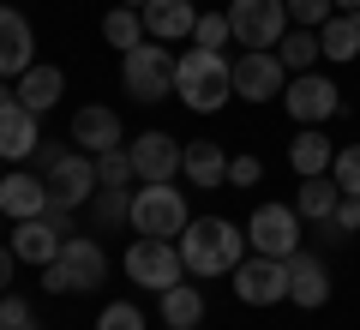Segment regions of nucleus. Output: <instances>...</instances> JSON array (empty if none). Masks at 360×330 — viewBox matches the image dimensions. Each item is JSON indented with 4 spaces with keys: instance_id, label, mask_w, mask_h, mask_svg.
Returning a JSON list of instances; mask_svg holds the SVG:
<instances>
[{
    "instance_id": "obj_1",
    "label": "nucleus",
    "mask_w": 360,
    "mask_h": 330,
    "mask_svg": "<svg viewBox=\"0 0 360 330\" xmlns=\"http://www.w3.org/2000/svg\"><path fill=\"white\" fill-rule=\"evenodd\" d=\"M174 246L186 258V277H234V265L246 258V229L229 216H193Z\"/></svg>"
},
{
    "instance_id": "obj_2",
    "label": "nucleus",
    "mask_w": 360,
    "mask_h": 330,
    "mask_svg": "<svg viewBox=\"0 0 360 330\" xmlns=\"http://www.w3.org/2000/svg\"><path fill=\"white\" fill-rule=\"evenodd\" d=\"M174 96L193 115H217L222 102L234 96V61H222L217 49H186L174 61Z\"/></svg>"
},
{
    "instance_id": "obj_3",
    "label": "nucleus",
    "mask_w": 360,
    "mask_h": 330,
    "mask_svg": "<svg viewBox=\"0 0 360 330\" xmlns=\"http://www.w3.org/2000/svg\"><path fill=\"white\" fill-rule=\"evenodd\" d=\"M186 222H193V210H186V192H174V180H139V192H132V234L180 241Z\"/></svg>"
},
{
    "instance_id": "obj_4",
    "label": "nucleus",
    "mask_w": 360,
    "mask_h": 330,
    "mask_svg": "<svg viewBox=\"0 0 360 330\" xmlns=\"http://www.w3.org/2000/svg\"><path fill=\"white\" fill-rule=\"evenodd\" d=\"M108 282V258L96 241H84V234H66L60 258H49L42 265V288L49 294H90Z\"/></svg>"
},
{
    "instance_id": "obj_5",
    "label": "nucleus",
    "mask_w": 360,
    "mask_h": 330,
    "mask_svg": "<svg viewBox=\"0 0 360 330\" xmlns=\"http://www.w3.org/2000/svg\"><path fill=\"white\" fill-rule=\"evenodd\" d=\"M120 84H127L132 102H162V96H174V54H168L156 37H144L139 49L120 54Z\"/></svg>"
},
{
    "instance_id": "obj_6",
    "label": "nucleus",
    "mask_w": 360,
    "mask_h": 330,
    "mask_svg": "<svg viewBox=\"0 0 360 330\" xmlns=\"http://www.w3.org/2000/svg\"><path fill=\"white\" fill-rule=\"evenodd\" d=\"M127 277L139 282V288H150V294H162V288H174V282H186V258H180V246L174 241H132L127 246Z\"/></svg>"
},
{
    "instance_id": "obj_7",
    "label": "nucleus",
    "mask_w": 360,
    "mask_h": 330,
    "mask_svg": "<svg viewBox=\"0 0 360 330\" xmlns=\"http://www.w3.org/2000/svg\"><path fill=\"white\" fill-rule=\"evenodd\" d=\"M229 30L240 49H276L288 30V6L283 0H229Z\"/></svg>"
},
{
    "instance_id": "obj_8",
    "label": "nucleus",
    "mask_w": 360,
    "mask_h": 330,
    "mask_svg": "<svg viewBox=\"0 0 360 330\" xmlns=\"http://www.w3.org/2000/svg\"><path fill=\"white\" fill-rule=\"evenodd\" d=\"M283 108L295 115V127H319V120L342 115V90H336V78H324V72H295L283 84Z\"/></svg>"
},
{
    "instance_id": "obj_9",
    "label": "nucleus",
    "mask_w": 360,
    "mask_h": 330,
    "mask_svg": "<svg viewBox=\"0 0 360 330\" xmlns=\"http://www.w3.org/2000/svg\"><path fill=\"white\" fill-rule=\"evenodd\" d=\"M246 246L270 258H295L300 253V210L295 204H258L246 222Z\"/></svg>"
},
{
    "instance_id": "obj_10",
    "label": "nucleus",
    "mask_w": 360,
    "mask_h": 330,
    "mask_svg": "<svg viewBox=\"0 0 360 330\" xmlns=\"http://www.w3.org/2000/svg\"><path fill=\"white\" fill-rule=\"evenodd\" d=\"M234 294L246 306H276L288 300V258H270V253H252L234 265Z\"/></svg>"
},
{
    "instance_id": "obj_11",
    "label": "nucleus",
    "mask_w": 360,
    "mask_h": 330,
    "mask_svg": "<svg viewBox=\"0 0 360 330\" xmlns=\"http://www.w3.org/2000/svg\"><path fill=\"white\" fill-rule=\"evenodd\" d=\"M283 84H288V66L276 61V49H240V61H234V96L270 102V96H283Z\"/></svg>"
},
{
    "instance_id": "obj_12",
    "label": "nucleus",
    "mask_w": 360,
    "mask_h": 330,
    "mask_svg": "<svg viewBox=\"0 0 360 330\" xmlns=\"http://www.w3.org/2000/svg\"><path fill=\"white\" fill-rule=\"evenodd\" d=\"M42 180H49V198L54 204L78 210V204H90V192H96V156H90V151H66Z\"/></svg>"
},
{
    "instance_id": "obj_13",
    "label": "nucleus",
    "mask_w": 360,
    "mask_h": 330,
    "mask_svg": "<svg viewBox=\"0 0 360 330\" xmlns=\"http://www.w3.org/2000/svg\"><path fill=\"white\" fill-rule=\"evenodd\" d=\"M37 66V37H30V18L0 6V78H25Z\"/></svg>"
},
{
    "instance_id": "obj_14",
    "label": "nucleus",
    "mask_w": 360,
    "mask_h": 330,
    "mask_svg": "<svg viewBox=\"0 0 360 330\" xmlns=\"http://www.w3.org/2000/svg\"><path fill=\"white\" fill-rule=\"evenodd\" d=\"M127 151H132L139 180H174V174H180V156H186V144L168 139V132H139Z\"/></svg>"
},
{
    "instance_id": "obj_15",
    "label": "nucleus",
    "mask_w": 360,
    "mask_h": 330,
    "mask_svg": "<svg viewBox=\"0 0 360 330\" xmlns=\"http://www.w3.org/2000/svg\"><path fill=\"white\" fill-rule=\"evenodd\" d=\"M42 210H49V180L42 174H25V168L0 174V216L30 222V216H42Z\"/></svg>"
},
{
    "instance_id": "obj_16",
    "label": "nucleus",
    "mask_w": 360,
    "mask_h": 330,
    "mask_svg": "<svg viewBox=\"0 0 360 330\" xmlns=\"http://www.w3.org/2000/svg\"><path fill=\"white\" fill-rule=\"evenodd\" d=\"M288 300L307 306V312H319V306L330 300V270H324L319 253H295L288 258Z\"/></svg>"
},
{
    "instance_id": "obj_17",
    "label": "nucleus",
    "mask_w": 360,
    "mask_h": 330,
    "mask_svg": "<svg viewBox=\"0 0 360 330\" xmlns=\"http://www.w3.org/2000/svg\"><path fill=\"white\" fill-rule=\"evenodd\" d=\"M72 144H78V151H90V156L115 151V144H120V115H115V108H103V102H84V108L72 115Z\"/></svg>"
},
{
    "instance_id": "obj_18",
    "label": "nucleus",
    "mask_w": 360,
    "mask_h": 330,
    "mask_svg": "<svg viewBox=\"0 0 360 330\" xmlns=\"http://www.w3.org/2000/svg\"><path fill=\"white\" fill-rule=\"evenodd\" d=\"M37 144H42V132H37V115H30L18 96H6L0 102V156H37Z\"/></svg>"
},
{
    "instance_id": "obj_19",
    "label": "nucleus",
    "mask_w": 360,
    "mask_h": 330,
    "mask_svg": "<svg viewBox=\"0 0 360 330\" xmlns=\"http://www.w3.org/2000/svg\"><path fill=\"white\" fill-rule=\"evenodd\" d=\"M60 246H66V234L54 229L49 216H30V222H18L13 229V253H18V265H49V258H60Z\"/></svg>"
},
{
    "instance_id": "obj_20",
    "label": "nucleus",
    "mask_w": 360,
    "mask_h": 330,
    "mask_svg": "<svg viewBox=\"0 0 360 330\" xmlns=\"http://www.w3.org/2000/svg\"><path fill=\"white\" fill-rule=\"evenodd\" d=\"M193 25H198L193 0H150V6H144V37H156V42L193 37Z\"/></svg>"
},
{
    "instance_id": "obj_21",
    "label": "nucleus",
    "mask_w": 360,
    "mask_h": 330,
    "mask_svg": "<svg viewBox=\"0 0 360 330\" xmlns=\"http://www.w3.org/2000/svg\"><path fill=\"white\" fill-rule=\"evenodd\" d=\"M156 312H162L168 330H198V324H205V288H193V282H174V288L156 294Z\"/></svg>"
},
{
    "instance_id": "obj_22",
    "label": "nucleus",
    "mask_w": 360,
    "mask_h": 330,
    "mask_svg": "<svg viewBox=\"0 0 360 330\" xmlns=\"http://www.w3.org/2000/svg\"><path fill=\"white\" fill-rule=\"evenodd\" d=\"M180 174L193 180V186H222L229 180V151L222 144H210V139H198V144H186V156H180Z\"/></svg>"
},
{
    "instance_id": "obj_23",
    "label": "nucleus",
    "mask_w": 360,
    "mask_h": 330,
    "mask_svg": "<svg viewBox=\"0 0 360 330\" xmlns=\"http://www.w3.org/2000/svg\"><path fill=\"white\" fill-rule=\"evenodd\" d=\"M288 163H295V174H300V180H307V174H330L336 144L324 139L319 127H300V132H295V144H288Z\"/></svg>"
},
{
    "instance_id": "obj_24",
    "label": "nucleus",
    "mask_w": 360,
    "mask_h": 330,
    "mask_svg": "<svg viewBox=\"0 0 360 330\" xmlns=\"http://www.w3.org/2000/svg\"><path fill=\"white\" fill-rule=\"evenodd\" d=\"M66 96V78H60V66H30L25 78H18V102H25L30 115H49L54 102Z\"/></svg>"
},
{
    "instance_id": "obj_25",
    "label": "nucleus",
    "mask_w": 360,
    "mask_h": 330,
    "mask_svg": "<svg viewBox=\"0 0 360 330\" xmlns=\"http://www.w3.org/2000/svg\"><path fill=\"white\" fill-rule=\"evenodd\" d=\"M319 49H324V61H354L360 54V13H330L319 25Z\"/></svg>"
},
{
    "instance_id": "obj_26",
    "label": "nucleus",
    "mask_w": 360,
    "mask_h": 330,
    "mask_svg": "<svg viewBox=\"0 0 360 330\" xmlns=\"http://www.w3.org/2000/svg\"><path fill=\"white\" fill-rule=\"evenodd\" d=\"M336 204H342V186H336L330 174H307L300 180V222H330L336 216Z\"/></svg>"
},
{
    "instance_id": "obj_27",
    "label": "nucleus",
    "mask_w": 360,
    "mask_h": 330,
    "mask_svg": "<svg viewBox=\"0 0 360 330\" xmlns=\"http://www.w3.org/2000/svg\"><path fill=\"white\" fill-rule=\"evenodd\" d=\"M90 222L96 229H132V192L127 186H96L90 192Z\"/></svg>"
},
{
    "instance_id": "obj_28",
    "label": "nucleus",
    "mask_w": 360,
    "mask_h": 330,
    "mask_svg": "<svg viewBox=\"0 0 360 330\" xmlns=\"http://www.w3.org/2000/svg\"><path fill=\"white\" fill-rule=\"evenodd\" d=\"M319 30H307V25H288L283 30V42H276V61L288 66V72H312V61H319Z\"/></svg>"
},
{
    "instance_id": "obj_29",
    "label": "nucleus",
    "mask_w": 360,
    "mask_h": 330,
    "mask_svg": "<svg viewBox=\"0 0 360 330\" xmlns=\"http://www.w3.org/2000/svg\"><path fill=\"white\" fill-rule=\"evenodd\" d=\"M103 42H108V49H120V54L139 49V42H144V13H139V6H108V18H103Z\"/></svg>"
},
{
    "instance_id": "obj_30",
    "label": "nucleus",
    "mask_w": 360,
    "mask_h": 330,
    "mask_svg": "<svg viewBox=\"0 0 360 330\" xmlns=\"http://www.w3.org/2000/svg\"><path fill=\"white\" fill-rule=\"evenodd\" d=\"M132 180H139V168H132L127 144H115V151L96 156V186H132Z\"/></svg>"
},
{
    "instance_id": "obj_31",
    "label": "nucleus",
    "mask_w": 360,
    "mask_h": 330,
    "mask_svg": "<svg viewBox=\"0 0 360 330\" xmlns=\"http://www.w3.org/2000/svg\"><path fill=\"white\" fill-rule=\"evenodd\" d=\"M222 42H234L229 13H198V25H193V49H217V54H222Z\"/></svg>"
},
{
    "instance_id": "obj_32",
    "label": "nucleus",
    "mask_w": 360,
    "mask_h": 330,
    "mask_svg": "<svg viewBox=\"0 0 360 330\" xmlns=\"http://www.w3.org/2000/svg\"><path fill=\"white\" fill-rule=\"evenodd\" d=\"M330 180L348 192V198H360V144H342V151H336V163H330Z\"/></svg>"
},
{
    "instance_id": "obj_33",
    "label": "nucleus",
    "mask_w": 360,
    "mask_h": 330,
    "mask_svg": "<svg viewBox=\"0 0 360 330\" xmlns=\"http://www.w3.org/2000/svg\"><path fill=\"white\" fill-rule=\"evenodd\" d=\"M96 330H144V312L132 300H108L103 312H96Z\"/></svg>"
},
{
    "instance_id": "obj_34",
    "label": "nucleus",
    "mask_w": 360,
    "mask_h": 330,
    "mask_svg": "<svg viewBox=\"0 0 360 330\" xmlns=\"http://www.w3.org/2000/svg\"><path fill=\"white\" fill-rule=\"evenodd\" d=\"M0 330H37V312H30V300L25 294H0Z\"/></svg>"
},
{
    "instance_id": "obj_35",
    "label": "nucleus",
    "mask_w": 360,
    "mask_h": 330,
    "mask_svg": "<svg viewBox=\"0 0 360 330\" xmlns=\"http://www.w3.org/2000/svg\"><path fill=\"white\" fill-rule=\"evenodd\" d=\"M283 6H288V25H307V30H319L336 13V0H283Z\"/></svg>"
},
{
    "instance_id": "obj_36",
    "label": "nucleus",
    "mask_w": 360,
    "mask_h": 330,
    "mask_svg": "<svg viewBox=\"0 0 360 330\" xmlns=\"http://www.w3.org/2000/svg\"><path fill=\"white\" fill-rule=\"evenodd\" d=\"M258 180H264L258 156H229V186H258Z\"/></svg>"
},
{
    "instance_id": "obj_37",
    "label": "nucleus",
    "mask_w": 360,
    "mask_h": 330,
    "mask_svg": "<svg viewBox=\"0 0 360 330\" xmlns=\"http://www.w3.org/2000/svg\"><path fill=\"white\" fill-rule=\"evenodd\" d=\"M330 222H336L342 234H360V198H348V192H342V204H336V216H330Z\"/></svg>"
},
{
    "instance_id": "obj_38",
    "label": "nucleus",
    "mask_w": 360,
    "mask_h": 330,
    "mask_svg": "<svg viewBox=\"0 0 360 330\" xmlns=\"http://www.w3.org/2000/svg\"><path fill=\"white\" fill-rule=\"evenodd\" d=\"M42 216H49L60 234H72V210H66V204H54V198H49V210H42Z\"/></svg>"
},
{
    "instance_id": "obj_39",
    "label": "nucleus",
    "mask_w": 360,
    "mask_h": 330,
    "mask_svg": "<svg viewBox=\"0 0 360 330\" xmlns=\"http://www.w3.org/2000/svg\"><path fill=\"white\" fill-rule=\"evenodd\" d=\"M60 156H66V151H60V144H37V174H49V168H54V163H60Z\"/></svg>"
},
{
    "instance_id": "obj_40",
    "label": "nucleus",
    "mask_w": 360,
    "mask_h": 330,
    "mask_svg": "<svg viewBox=\"0 0 360 330\" xmlns=\"http://www.w3.org/2000/svg\"><path fill=\"white\" fill-rule=\"evenodd\" d=\"M13 265H18V253H6V246H0V294L13 288Z\"/></svg>"
},
{
    "instance_id": "obj_41",
    "label": "nucleus",
    "mask_w": 360,
    "mask_h": 330,
    "mask_svg": "<svg viewBox=\"0 0 360 330\" xmlns=\"http://www.w3.org/2000/svg\"><path fill=\"white\" fill-rule=\"evenodd\" d=\"M336 13H360V0H336Z\"/></svg>"
},
{
    "instance_id": "obj_42",
    "label": "nucleus",
    "mask_w": 360,
    "mask_h": 330,
    "mask_svg": "<svg viewBox=\"0 0 360 330\" xmlns=\"http://www.w3.org/2000/svg\"><path fill=\"white\" fill-rule=\"evenodd\" d=\"M120 6H139V13H144V6H150V0H120Z\"/></svg>"
},
{
    "instance_id": "obj_43",
    "label": "nucleus",
    "mask_w": 360,
    "mask_h": 330,
    "mask_svg": "<svg viewBox=\"0 0 360 330\" xmlns=\"http://www.w3.org/2000/svg\"><path fill=\"white\" fill-rule=\"evenodd\" d=\"M0 102H6V78H0Z\"/></svg>"
},
{
    "instance_id": "obj_44",
    "label": "nucleus",
    "mask_w": 360,
    "mask_h": 330,
    "mask_svg": "<svg viewBox=\"0 0 360 330\" xmlns=\"http://www.w3.org/2000/svg\"><path fill=\"white\" fill-rule=\"evenodd\" d=\"M0 163H6V156H0ZM0 174H6V168H0Z\"/></svg>"
}]
</instances>
